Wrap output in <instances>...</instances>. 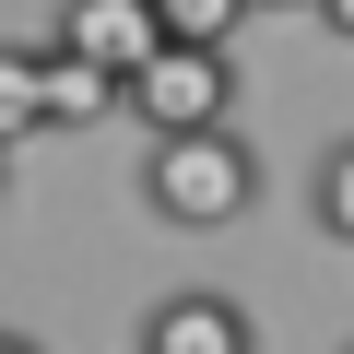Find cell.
<instances>
[{
    "label": "cell",
    "instance_id": "7c38bea8",
    "mask_svg": "<svg viewBox=\"0 0 354 354\" xmlns=\"http://www.w3.org/2000/svg\"><path fill=\"white\" fill-rule=\"evenodd\" d=\"M0 177H12V153H0Z\"/></svg>",
    "mask_w": 354,
    "mask_h": 354
},
{
    "label": "cell",
    "instance_id": "ba28073f",
    "mask_svg": "<svg viewBox=\"0 0 354 354\" xmlns=\"http://www.w3.org/2000/svg\"><path fill=\"white\" fill-rule=\"evenodd\" d=\"M307 213H319V236H342V248H354V142H330V153H319Z\"/></svg>",
    "mask_w": 354,
    "mask_h": 354
},
{
    "label": "cell",
    "instance_id": "7a4b0ae2",
    "mask_svg": "<svg viewBox=\"0 0 354 354\" xmlns=\"http://www.w3.org/2000/svg\"><path fill=\"white\" fill-rule=\"evenodd\" d=\"M130 118L153 142H201L236 118V48H165L142 83H130Z\"/></svg>",
    "mask_w": 354,
    "mask_h": 354
},
{
    "label": "cell",
    "instance_id": "277c9868",
    "mask_svg": "<svg viewBox=\"0 0 354 354\" xmlns=\"http://www.w3.org/2000/svg\"><path fill=\"white\" fill-rule=\"evenodd\" d=\"M142 354H260V319L213 283H177L142 307Z\"/></svg>",
    "mask_w": 354,
    "mask_h": 354
},
{
    "label": "cell",
    "instance_id": "9c48e42d",
    "mask_svg": "<svg viewBox=\"0 0 354 354\" xmlns=\"http://www.w3.org/2000/svg\"><path fill=\"white\" fill-rule=\"evenodd\" d=\"M319 24H330V36H354V0H319Z\"/></svg>",
    "mask_w": 354,
    "mask_h": 354
},
{
    "label": "cell",
    "instance_id": "8992f818",
    "mask_svg": "<svg viewBox=\"0 0 354 354\" xmlns=\"http://www.w3.org/2000/svg\"><path fill=\"white\" fill-rule=\"evenodd\" d=\"M24 130H48V36L36 48H0V153Z\"/></svg>",
    "mask_w": 354,
    "mask_h": 354
},
{
    "label": "cell",
    "instance_id": "3957f363",
    "mask_svg": "<svg viewBox=\"0 0 354 354\" xmlns=\"http://www.w3.org/2000/svg\"><path fill=\"white\" fill-rule=\"evenodd\" d=\"M48 48H71V59H95L106 83H142L177 36H165V12L153 0H71V12L48 24Z\"/></svg>",
    "mask_w": 354,
    "mask_h": 354
},
{
    "label": "cell",
    "instance_id": "30bf717a",
    "mask_svg": "<svg viewBox=\"0 0 354 354\" xmlns=\"http://www.w3.org/2000/svg\"><path fill=\"white\" fill-rule=\"evenodd\" d=\"M0 354H48V342H24V330H0Z\"/></svg>",
    "mask_w": 354,
    "mask_h": 354
},
{
    "label": "cell",
    "instance_id": "52a82bcc",
    "mask_svg": "<svg viewBox=\"0 0 354 354\" xmlns=\"http://www.w3.org/2000/svg\"><path fill=\"white\" fill-rule=\"evenodd\" d=\"M153 12H165L177 48H236V24L260 12V0H153Z\"/></svg>",
    "mask_w": 354,
    "mask_h": 354
},
{
    "label": "cell",
    "instance_id": "8fae6325",
    "mask_svg": "<svg viewBox=\"0 0 354 354\" xmlns=\"http://www.w3.org/2000/svg\"><path fill=\"white\" fill-rule=\"evenodd\" d=\"M260 12H319V0H260Z\"/></svg>",
    "mask_w": 354,
    "mask_h": 354
},
{
    "label": "cell",
    "instance_id": "4fadbf2b",
    "mask_svg": "<svg viewBox=\"0 0 354 354\" xmlns=\"http://www.w3.org/2000/svg\"><path fill=\"white\" fill-rule=\"evenodd\" d=\"M342 354H354V342H342Z\"/></svg>",
    "mask_w": 354,
    "mask_h": 354
},
{
    "label": "cell",
    "instance_id": "5b68a950",
    "mask_svg": "<svg viewBox=\"0 0 354 354\" xmlns=\"http://www.w3.org/2000/svg\"><path fill=\"white\" fill-rule=\"evenodd\" d=\"M118 106H130V83H106L95 59L48 48V130H95V118H118Z\"/></svg>",
    "mask_w": 354,
    "mask_h": 354
},
{
    "label": "cell",
    "instance_id": "6da1fadb",
    "mask_svg": "<svg viewBox=\"0 0 354 354\" xmlns=\"http://www.w3.org/2000/svg\"><path fill=\"white\" fill-rule=\"evenodd\" d=\"M248 201H260V153H248L236 130L153 142V153H142V213L177 225V236H213V225H236Z\"/></svg>",
    "mask_w": 354,
    "mask_h": 354
}]
</instances>
